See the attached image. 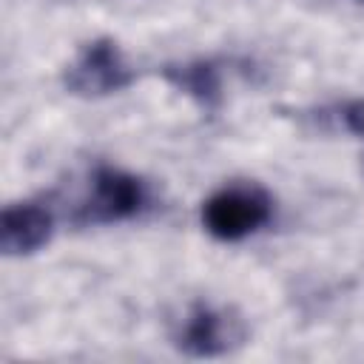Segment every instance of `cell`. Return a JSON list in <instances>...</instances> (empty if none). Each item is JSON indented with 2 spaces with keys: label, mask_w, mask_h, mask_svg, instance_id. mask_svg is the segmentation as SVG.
I'll use <instances>...</instances> for the list:
<instances>
[{
  "label": "cell",
  "mask_w": 364,
  "mask_h": 364,
  "mask_svg": "<svg viewBox=\"0 0 364 364\" xmlns=\"http://www.w3.org/2000/svg\"><path fill=\"white\" fill-rule=\"evenodd\" d=\"M273 216V199L264 188L242 182L225 185L202 205V225L219 242H242L262 230Z\"/></svg>",
  "instance_id": "6da1fadb"
},
{
  "label": "cell",
  "mask_w": 364,
  "mask_h": 364,
  "mask_svg": "<svg viewBox=\"0 0 364 364\" xmlns=\"http://www.w3.org/2000/svg\"><path fill=\"white\" fill-rule=\"evenodd\" d=\"M148 208V185L122 168L100 165L88 182V196L77 210L82 225H114L139 216Z\"/></svg>",
  "instance_id": "7a4b0ae2"
},
{
  "label": "cell",
  "mask_w": 364,
  "mask_h": 364,
  "mask_svg": "<svg viewBox=\"0 0 364 364\" xmlns=\"http://www.w3.org/2000/svg\"><path fill=\"white\" fill-rule=\"evenodd\" d=\"M63 82L71 94L97 100L128 88L134 82V68L111 37H97L85 43L77 51V57L65 65Z\"/></svg>",
  "instance_id": "3957f363"
},
{
  "label": "cell",
  "mask_w": 364,
  "mask_h": 364,
  "mask_svg": "<svg viewBox=\"0 0 364 364\" xmlns=\"http://www.w3.org/2000/svg\"><path fill=\"white\" fill-rule=\"evenodd\" d=\"M247 336V327L242 316H236L228 307H216L208 301H193L188 313L182 316L173 344L193 358H213L236 350Z\"/></svg>",
  "instance_id": "277c9868"
},
{
  "label": "cell",
  "mask_w": 364,
  "mask_h": 364,
  "mask_svg": "<svg viewBox=\"0 0 364 364\" xmlns=\"http://www.w3.org/2000/svg\"><path fill=\"white\" fill-rule=\"evenodd\" d=\"M54 233V216L40 202L9 205L0 216V247L6 256H31L48 245Z\"/></svg>",
  "instance_id": "5b68a950"
},
{
  "label": "cell",
  "mask_w": 364,
  "mask_h": 364,
  "mask_svg": "<svg viewBox=\"0 0 364 364\" xmlns=\"http://www.w3.org/2000/svg\"><path fill=\"white\" fill-rule=\"evenodd\" d=\"M162 77L173 88L188 94L196 105H202L205 111H216L222 105V77H219L216 63H210V60H191V63L165 65Z\"/></svg>",
  "instance_id": "8992f818"
},
{
  "label": "cell",
  "mask_w": 364,
  "mask_h": 364,
  "mask_svg": "<svg viewBox=\"0 0 364 364\" xmlns=\"http://www.w3.org/2000/svg\"><path fill=\"white\" fill-rule=\"evenodd\" d=\"M341 119H344V128H347L350 134H355V136L364 139V97H361V100H350V102H344V108H341Z\"/></svg>",
  "instance_id": "52a82bcc"
},
{
  "label": "cell",
  "mask_w": 364,
  "mask_h": 364,
  "mask_svg": "<svg viewBox=\"0 0 364 364\" xmlns=\"http://www.w3.org/2000/svg\"><path fill=\"white\" fill-rule=\"evenodd\" d=\"M361 3H364V0H361Z\"/></svg>",
  "instance_id": "ba28073f"
}]
</instances>
